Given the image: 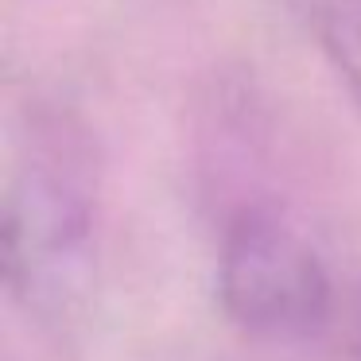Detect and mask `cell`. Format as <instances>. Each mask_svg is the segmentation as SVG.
I'll list each match as a JSON object with an SVG mask.
<instances>
[{
  "label": "cell",
  "mask_w": 361,
  "mask_h": 361,
  "mask_svg": "<svg viewBox=\"0 0 361 361\" xmlns=\"http://www.w3.org/2000/svg\"><path fill=\"white\" fill-rule=\"evenodd\" d=\"M4 272L32 311L63 322L90 288V195L71 140L32 136L4 198Z\"/></svg>",
  "instance_id": "1"
},
{
  "label": "cell",
  "mask_w": 361,
  "mask_h": 361,
  "mask_svg": "<svg viewBox=\"0 0 361 361\" xmlns=\"http://www.w3.org/2000/svg\"><path fill=\"white\" fill-rule=\"evenodd\" d=\"M218 291L229 319L264 338L311 334L330 307V280L314 249L264 210H245L229 226Z\"/></svg>",
  "instance_id": "2"
},
{
  "label": "cell",
  "mask_w": 361,
  "mask_h": 361,
  "mask_svg": "<svg viewBox=\"0 0 361 361\" xmlns=\"http://www.w3.org/2000/svg\"><path fill=\"white\" fill-rule=\"evenodd\" d=\"M291 8L361 105V0H291Z\"/></svg>",
  "instance_id": "3"
}]
</instances>
